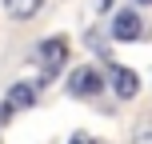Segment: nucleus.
<instances>
[{
	"label": "nucleus",
	"instance_id": "1",
	"mask_svg": "<svg viewBox=\"0 0 152 144\" xmlns=\"http://www.w3.org/2000/svg\"><path fill=\"white\" fill-rule=\"evenodd\" d=\"M36 68H40V84H52L56 76L64 72V64H68V40L64 36H48L36 44Z\"/></svg>",
	"mask_w": 152,
	"mask_h": 144
},
{
	"label": "nucleus",
	"instance_id": "2",
	"mask_svg": "<svg viewBox=\"0 0 152 144\" xmlns=\"http://www.w3.org/2000/svg\"><path fill=\"white\" fill-rule=\"evenodd\" d=\"M144 20H140L136 8H116L112 12V24H108V40H116V44H136V40H144Z\"/></svg>",
	"mask_w": 152,
	"mask_h": 144
},
{
	"label": "nucleus",
	"instance_id": "3",
	"mask_svg": "<svg viewBox=\"0 0 152 144\" xmlns=\"http://www.w3.org/2000/svg\"><path fill=\"white\" fill-rule=\"evenodd\" d=\"M36 92H40V80H16L12 88L4 92V100H0V124L12 120L16 112H28V108L36 104Z\"/></svg>",
	"mask_w": 152,
	"mask_h": 144
},
{
	"label": "nucleus",
	"instance_id": "4",
	"mask_svg": "<svg viewBox=\"0 0 152 144\" xmlns=\"http://www.w3.org/2000/svg\"><path fill=\"white\" fill-rule=\"evenodd\" d=\"M104 92V76H100L96 64H80V68H72L68 76V96L84 100V96H100Z\"/></svg>",
	"mask_w": 152,
	"mask_h": 144
},
{
	"label": "nucleus",
	"instance_id": "5",
	"mask_svg": "<svg viewBox=\"0 0 152 144\" xmlns=\"http://www.w3.org/2000/svg\"><path fill=\"white\" fill-rule=\"evenodd\" d=\"M108 88L116 92V100H132L140 92V76L132 68H124V64H112L108 68Z\"/></svg>",
	"mask_w": 152,
	"mask_h": 144
},
{
	"label": "nucleus",
	"instance_id": "6",
	"mask_svg": "<svg viewBox=\"0 0 152 144\" xmlns=\"http://www.w3.org/2000/svg\"><path fill=\"white\" fill-rule=\"evenodd\" d=\"M48 0H0V8H4L8 20H32V16L44 12Z\"/></svg>",
	"mask_w": 152,
	"mask_h": 144
},
{
	"label": "nucleus",
	"instance_id": "7",
	"mask_svg": "<svg viewBox=\"0 0 152 144\" xmlns=\"http://www.w3.org/2000/svg\"><path fill=\"white\" fill-rule=\"evenodd\" d=\"M132 144H152V124H140V128L132 132Z\"/></svg>",
	"mask_w": 152,
	"mask_h": 144
},
{
	"label": "nucleus",
	"instance_id": "8",
	"mask_svg": "<svg viewBox=\"0 0 152 144\" xmlns=\"http://www.w3.org/2000/svg\"><path fill=\"white\" fill-rule=\"evenodd\" d=\"M68 144H100V140H96V136H88V132H76Z\"/></svg>",
	"mask_w": 152,
	"mask_h": 144
},
{
	"label": "nucleus",
	"instance_id": "9",
	"mask_svg": "<svg viewBox=\"0 0 152 144\" xmlns=\"http://www.w3.org/2000/svg\"><path fill=\"white\" fill-rule=\"evenodd\" d=\"M112 4H116V0H92V8H96V12H112Z\"/></svg>",
	"mask_w": 152,
	"mask_h": 144
},
{
	"label": "nucleus",
	"instance_id": "10",
	"mask_svg": "<svg viewBox=\"0 0 152 144\" xmlns=\"http://www.w3.org/2000/svg\"><path fill=\"white\" fill-rule=\"evenodd\" d=\"M136 4H140V8H144V4H152V0H136Z\"/></svg>",
	"mask_w": 152,
	"mask_h": 144
}]
</instances>
